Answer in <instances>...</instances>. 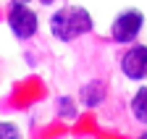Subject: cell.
<instances>
[{
	"instance_id": "obj_1",
	"label": "cell",
	"mask_w": 147,
	"mask_h": 139,
	"mask_svg": "<svg viewBox=\"0 0 147 139\" xmlns=\"http://www.w3.org/2000/svg\"><path fill=\"white\" fill-rule=\"evenodd\" d=\"M95 29L92 13L82 5H63L50 16V34L58 42H74Z\"/></svg>"
},
{
	"instance_id": "obj_2",
	"label": "cell",
	"mask_w": 147,
	"mask_h": 139,
	"mask_svg": "<svg viewBox=\"0 0 147 139\" xmlns=\"http://www.w3.org/2000/svg\"><path fill=\"white\" fill-rule=\"evenodd\" d=\"M142 29H144V13L139 8H123L110 24V37L118 45H131L137 42Z\"/></svg>"
},
{
	"instance_id": "obj_3",
	"label": "cell",
	"mask_w": 147,
	"mask_h": 139,
	"mask_svg": "<svg viewBox=\"0 0 147 139\" xmlns=\"http://www.w3.org/2000/svg\"><path fill=\"white\" fill-rule=\"evenodd\" d=\"M8 29L16 40H32L37 29H40V19H37V13L29 8V3H11L8 5Z\"/></svg>"
},
{
	"instance_id": "obj_4",
	"label": "cell",
	"mask_w": 147,
	"mask_h": 139,
	"mask_svg": "<svg viewBox=\"0 0 147 139\" xmlns=\"http://www.w3.org/2000/svg\"><path fill=\"white\" fill-rule=\"evenodd\" d=\"M121 74L131 81H144L147 79V45H129L126 53L118 60Z\"/></svg>"
},
{
	"instance_id": "obj_5",
	"label": "cell",
	"mask_w": 147,
	"mask_h": 139,
	"mask_svg": "<svg viewBox=\"0 0 147 139\" xmlns=\"http://www.w3.org/2000/svg\"><path fill=\"white\" fill-rule=\"evenodd\" d=\"M105 95H108V89H105V84H102L100 79L87 81V84L82 87V92H79L84 108H97V105H102V102H105Z\"/></svg>"
},
{
	"instance_id": "obj_6",
	"label": "cell",
	"mask_w": 147,
	"mask_h": 139,
	"mask_svg": "<svg viewBox=\"0 0 147 139\" xmlns=\"http://www.w3.org/2000/svg\"><path fill=\"white\" fill-rule=\"evenodd\" d=\"M129 108H131V115L139 121L142 126H147V87H139L134 92L131 102H129Z\"/></svg>"
},
{
	"instance_id": "obj_7",
	"label": "cell",
	"mask_w": 147,
	"mask_h": 139,
	"mask_svg": "<svg viewBox=\"0 0 147 139\" xmlns=\"http://www.w3.org/2000/svg\"><path fill=\"white\" fill-rule=\"evenodd\" d=\"M58 113H61L63 118H74V115H76V105H74V97H68V95L58 97Z\"/></svg>"
},
{
	"instance_id": "obj_8",
	"label": "cell",
	"mask_w": 147,
	"mask_h": 139,
	"mask_svg": "<svg viewBox=\"0 0 147 139\" xmlns=\"http://www.w3.org/2000/svg\"><path fill=\"white\" fill-rule=\"evenodd\" d=\"M3 136L16 139V136H21V129H18L16 124H8V121H3V124H0V139H3Z\"/></svg>"
},
{
	"instance_id": "obj_9",
	"label": "cell",
	"mask_w": 147,
	"mask_h": 139,
	"mask_svg": "<svg viewBox=\"0 0 147 139\" xmlns=\"http://www.w3.org/2000/svg\"><path fill=\"white\" fill-rule=\"evenodd\" d=\"M40 3H42V5H53V3H55V0H40Z\"/></svg>"
},
{
	"instance_id": "obj_10",
	"label": "cell",
	"mask_w": 147,
	"mask_h": 139,
	"mask_svg": "<svg viewBox=\"0 0 147 139\" xmlns=\"http://www.w3.org/2000/svg\"><path fill=\"white\" fill-rule=\"evenodd\" d=\"M11 3H29V0H11Z\"/></svg>"
},
{
	"instance_id": "obj_11",
	"label": "cell",
	"mask_w": 147,
	"mask_h": 139,
	"mask_svg": "<svg viewBox=\"0 0 147 139\" xmlns=\"http://www.w3.org/2000/svg\"><path fill=\"white\" fill-rule=\"evenodd\" d=\"M142 139H147V131H142Z\"/></svg>"
}]
</instances>
